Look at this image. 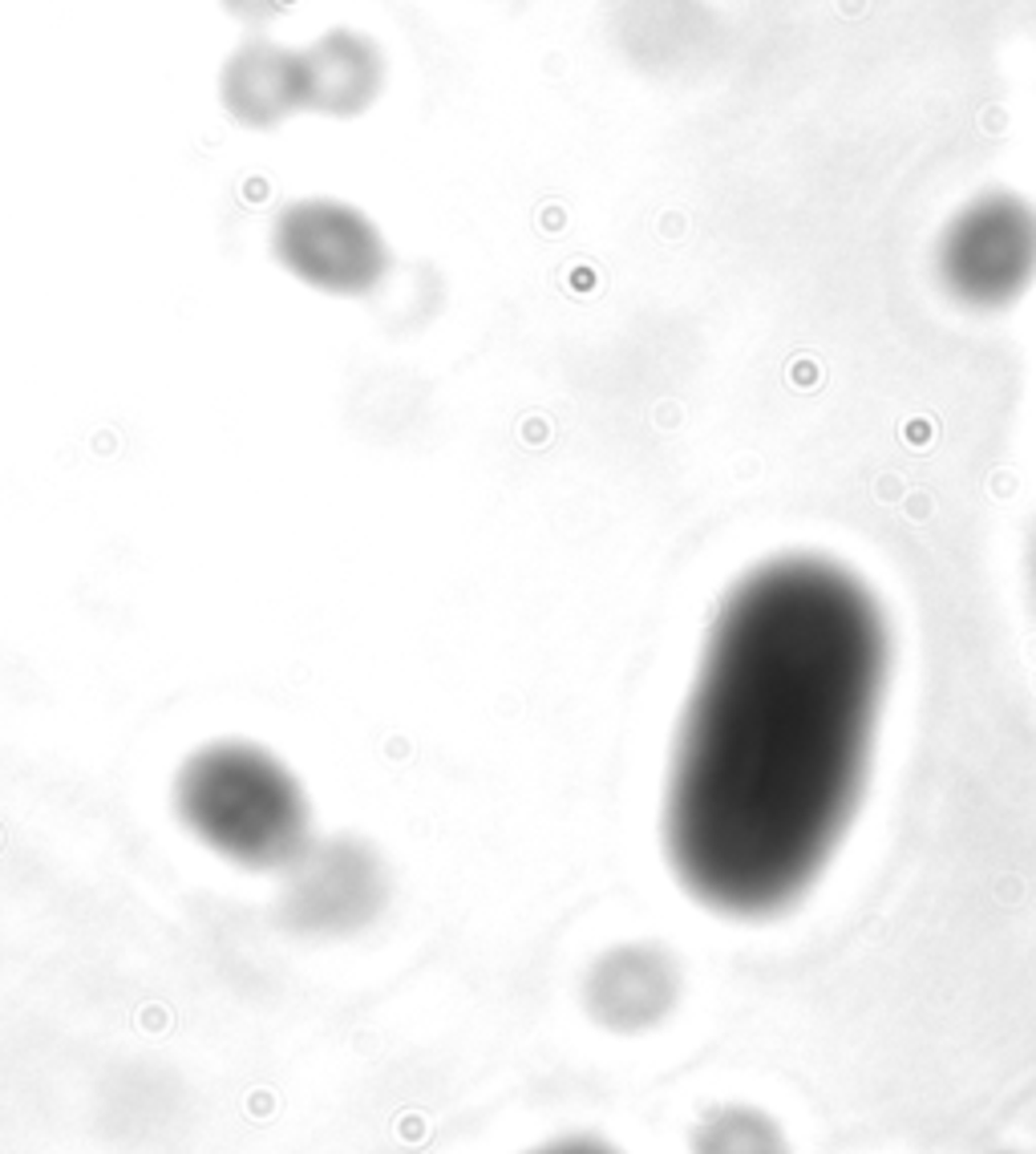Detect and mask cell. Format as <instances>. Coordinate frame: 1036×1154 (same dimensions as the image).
Listing matches in <instances>:
<instances>
[{"label":"cell","instance_id":"cell-1","mask_svg":"<svg viewBox=\"0 0 1036 1154\" xmlns=\"http://www.w3.org/2000/svg\"><path fill=\"white\" fill-rule=\"evenodd\" d=\"M891 689V624L863 576L773 556L709 628L664 782L681 887L733 920L794 907L859 814Z\"/></svg>","mask_w":1036,"mask_h":1154},{"label":"cell","instance_id":"cell-2","mask_svg":"<svg viewBox=\"0 0 1036 1154\" xmlns=\"http://www.w3.org/2000/svg\"><path fill=\"white\" fill-rule=\"evenodd\" d=\"M174 807L203 846L252 871H288L312 842L304 786L252 742H211L191 754L174 782Z\"/></svg>","mask_w":1036,"mask_h":1154},{"label":"cell","instance_id":"cell-3","mask_svg":"<svg viewBox=\"0 0 1036 1154\" xmlns=\"http://www.w3.org/2000/svg\"><path fill=\"white\" fill-rule=\"evenodd\" d=\"M935 276L967 313H1004L1036 284V203L1020 191H980L939 231Z\"/></svg>","mask_w":1036,"mask_h":1154},{"label":"cell","instance_id":"cell-4","mask_svg":"<svg viewBox=\"0 0 1036 1154\" xmlns=\"http://www.w3.org/2000/svg\"><path fill=\"white\" fill-rule=\"evenodd\" d=\"M272 252L284 272L328 296H369L389 276L393 252L381 227L340 199H296L276 215Z\"/></svg>","mask_w":1036,"mask_h":1154},{"label":"cell","instance_id":"cell-5","mask_svg":"<svg viewBox=\"0 0 1036 1154\" xmlns=\"http://www.w3.org/2000/svg\"><path fill=\"white\" fill-rule=\"evenodd\" d=\"M304 110L324 117H360L389 82V57L364 29L336 25L300 49Z\"/></svg>","mask_w":1036,"mask_h":1154},{"label":"cell","instance_id":"cell-6","mask_svg":"<svg viewBox=\"0 0 1036 1154\" xmlns=\"http://www.w3.org/2000/svg\"><path fill=\"white\" fill-rule=\"evenodd\" d=\"M219 102L243 130H276L292 114H304L300 49L268 37H248L219 70Z\"/></svg>","mask_w":1036,"mask_h":1154},{"label":"cell","instance_id":"cell-7","mask_svg":"<svg viewBox=\"0 0 1036 1154\" xmlns=\"http://www.w3.org/2000/svg\"><path fill=\"white\" fill-rule=\"evenodd\" d=\"M373 867L352 842H328L312 846L288 867V891H284V916L296 928L328 932L340 924H352L364 903H369Z\"/></svg>","mask_w":1036,"mask_h":1154},{"label":"cell","instance_id":"cell-8","mask_svg":"<svg viewBox=\"0 0 1036 1154\" xmlns=\"http://www.w3.org/2000/svg\"><path fill=\"white\" fill-rule=\"evenodd\" d=\"M219 5L227 17H235L243 25H268V21L284 17L296 0H219Z\"/></svg>","mask_w":1036,"mask_h":1154},{"label":"cell","instance_id":"cell-9","mask_svg":"<svg viewBox=\"0 0 1036 1154\" xmlns=\"http://www.w3.org/2000/svg\"><path fill=\"white\" fill-rule=\"evenodd\" d=\"M542 1154H607L599 1146H555V1150H542Z\"/></svg>","mask_w":1036,"mask_h":1154}]
</instances>
